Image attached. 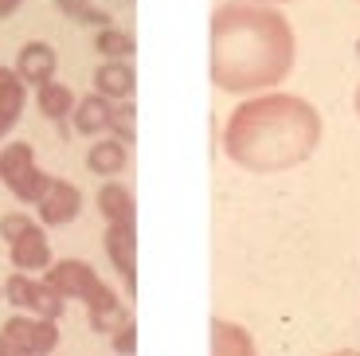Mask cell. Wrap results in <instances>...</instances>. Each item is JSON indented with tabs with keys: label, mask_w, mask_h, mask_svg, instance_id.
<instances>
[{
	"label": "cell",
	"mask_w": 360,
	"mask_h": 356,
	"mask_svg": "<svg viewBox=\"0 0 360 356\" xmlns=\"http://www.w3.org/2000/svg\"><path fill=\"white\" fill-rule=\"evenodd\" d=\"M110 337H114V352H122V356H134L137 352V325H134V321L117 325Z\"/></svg>",
	"instance_id": "cell-22"
},
{
	"label": "cell",
	"mask_w": 360,
	"mask_h": 356,
	"mask_svg": "<svg viewBox=\"0 0 360 356\" xmlns=\"http://www.w3.org/2000/svg\"><path fill=\"white\" fill-rule=\"evenodd\" d=\"M20 4H24V0H0V20H8L12 12H20Z\"/></svg>",
	"instance_id": "cell-24"
},
{
	"label": "cell",
	"mask_w": 360,
	"mask_h": 356,
	"mask_svg": "<svg viewBox=\"0 0 360 356\" xmlns=\"http://www.w3.org/2000/svg\"><path fill=\"white\" fill-rule=\"evenodd\" d=\"M0 337L16 348L36 352V356H51L55 345H59V325H55L51 317H36V313H12V317L4 321Z\"/></svg>",
	"instance_id": "cell-6"
},
{
	"label": "cell",
	"mask_w": 360,
	"mask_h": 356,
	"mask_svg": "<svg viewBox=\"0 0 360 356\" xmlns=\"http://www.w3.org/2000/svg\"><path fill=\"white\" fill-rule=\"evenodd\" d=\"M106 258L129 294H137V223H106Z\"/></svg>",
	"instance_id": "cell-7"
},
{
	"label": "cell",
	"mask_w": 360,
	"mask_h": 356,
	"mask_svg": "<svg viewBox=\"0 0 360 356\" xmlns=\"http://www.w3.org/2000/svg\"><path fill=\"white\" fill-rule=\"evenodd\" d=\"M259 4H290V0H259Z\"/></svg>",
	"instance_id": "cell-27"
},
{
	"label": "cell",
	"mask_w": 360,
	"mask_h": 356,
	"mask_svg": "<svg viewBox=\"0 0 360 356\" xmlns=\"http://www.w3.org/2000/svg\"><path fill=\"white\" fill-rule=\"evenodd\" d=\"M98 212L106 223H137V204H134V192L117 180H106L98 188Z\"/></svg>",
	"instance_id": "cell-14"
},
{
	"label": "cell",
	"mask_w": 360,
	"mask_h": 356,
	"mask_svg": "<svg viewBox=\"0 0 360 356\" xmlns=\"http://www.w3.org/2000/svg\"><path fill=\"white\" fill-rule=\"evenodd\" d=\"M110 114H114V98H106V94H86V98H79L75 102V129L79 134H86V137H94V134H106L110 129Z\"/></svg>",
	"instance_id": "cell-12"
},
{
	"label": "cell",
	"mask_w": 360,
	"mask_h": 356,
	"mask_svg": "<svg viewBox=\"0 0 360 356\" xmlns=\"http://www.w3.org/2000/svg\"><path fill=\"white\" fill-rule=\"evenodd\" d=\"M44 282H51L67 302H82V305H86V310H90V329H94V333H106V337H110L117 325H126V321H129L126 310H122V302H117V294L102 282L98 274H94L90 262H82V258L51 262L47 274H44Z\"/></svg>",
	"instance_id": "cell-3"
},
{
	"label": "cell",
	"mask_w": 360,
	"mask_h": 356,
	"mask_svg": "<svg viewBox=\"0 0 360 356\" xmlns=\"http://www.w3.org/2000/svg\"><path fill=\"white\" fill-rule=\"evenodd\" d=\"M329 356H360L356 348H345V352H329Z\"/></svg>",
	"instance_id": "cell-26"
},
{
	"label": "cell",
	"mask_w": 360,
	"mask_h": 356,
	"mask_svg": "<svg viewBox=\"0 0 360 356\" xmlns=\"http://www.w3.org/2000/svg\"><path fill=\"white\" fill-rule=\"evenodd\" d=\"M356 117H360V87H356Z\"/></svg>",
	"instance_id": "cell-28"
},
{
	"label": "cell",
	"mask_w": 360,
	"mask_h": 356,
	"mask_svg": "<svg viewBox=\"0 0 360 356\" xmlns=\"http://www.w3.org/2000/svg\"><path fill=\"white\" fill-rule=\"evenodd\" d=\"M94 51H98L102 59H129V55L137 51V44H134V36H129V32L102 24L98 32H94Z\"/></svg>",
	"instance_id": "cell-17"
},
{
	"label": "cell",
	"mask_w": 360,
	"mask_h": 356,
	"mask_svg": "<svg viewBox=\"0 0 360 356\" xmlns=\"http://www.w3.org/2000/svg\"><path fill=\"white\" fill-rule=\"evenodd\" d=\"M4 298H8V305H16L20 313H36V317H51V321H59L67 310V298L59 294L51 282H36V278H27L24 270L4 282Z\"/></svg>",
	"instance_id": "cell-5"
},
{
	"label": "cell",
	"mask_w": 360,
	"mask_h": 356,
	"mask_svg": "<svg viewBox=\"0 0 360 356\" xmlns=\"http://www.w3.org/2000/svg\"><path fill=\"white\" fill-rule=\"evenodd\" d=\"M24 102H27V82L16 75V67H0V106L24 114Z\"/></svg>",
	"instance_id": "cell-19"
},
{
	"label": "cell",
	"mask_w": 360,
	"mask_h": 356,
	"mask_svg": "<svg viewBox=\"0 0 360 356\" xmlns=\"http://www.w3.org/2000/svg\"><path fill=\"white\" fill-rule=\"evenodd\" d=\"M321 114L302 94H251L224 125V153L247 172H286L321 145Z\"/></svg>",
	"instance_id": "cell-2"
},
{
	"label": "cell",
	"mask_w": 360,
	"mask_h": 356,
	"mask_svg": "<svg viewBox=\"0 0 360 356\" xmlns=\"http://www.w3.org/2000/svg\"><path fill=\"white\" fill-rule=\"evenodd\" d=\"M0 356H36V352H27V348H16V345H8V341H4V352Z\"/></svg>",
	"instance_id": "cell-25"
},
{
	"label": "cell",
	"mask_w": 360,
	"mask_h": 356,
	"mask_svg": "<svg viewBox=\"0 0 360 356\" xmlns=\"http://www.w3.org/2000/svg\"><path fill=\"white\" fill-rule=\"evenodd\" d=\"M20 122V114L16 110H8V106H0V141H4V137L12 134V125Z\"/></svg>",
	"instance_id": "cell-23"
},
{
	"label": "cell",
	"mask_w": 360,
	"mask_h": 356,
	"mask_svg": "<svg viewBox=\"0 0 360 356\" xmlns=\"http://www.w3.org/2000/svg\"><path fill=\"white\" fill-rule=\"evenodd\" d=\"M39 220L44 227H63V223H75L82 212V192L71 184V180H51V188L39 200Z\"/></svg>",
	"instance_id": "cell-8"
},
{
	"label": "cell",
	"mask_w": 360,
	"mask_h": 356,
	"mask_svg": "<svg viewBox=\"0 0 360 356\" xmlns=\"http://www.w3.org/2000/svg\"><path fill=\"white\" fill-rule=\"evenodd\" d=\"M55 71H59V55H55L51 44H44V39H32V44L20 47V55H16V75H20V79H24L32 90L44 87V82H51Z\"/></svg>",
	"instance_id": "cell-9"
},
{
	"label": "cell",
	"mask_w": 360,
	"mask_h": 356,
	"mask_svg": "<svg viewBox=\"0 0 360 356\" xmlns=\"http://www.w3.org/2000/svg\"><path fill=\"white\" fill-rule=\"evenodd\" d=\"M0 352H4V337H0Z\"/></svg>",
	"instance_id": "cell-29"
},
{
	"label": "cell",
	"mask_w": 360,
	"mask_h": 356,
	"mask_svg": "<svg viewBox=\"0 0 360 356\" xmlns=\"http://www.w3.org/2000/svg\"><path fill=\"white\" fill-rule=\"evenodd\" d=\"M63 4V12L67 16H75V20H86V24H106V12H98L90 0H59Z\"/></svg>",
	"instance_id": "cell-21"
},
{
	"label": "cell",
	"mask_w": 360,
	"mask_h": 356,
	"mask_svg": "<svg viewBox=\"0 0 360 356\" xmlns=\"http://www.w3.org/2000/svg\"><path fill=\"white\" fill-rule=\"evenodd\" d=\"M32 215H24V212H8V215H0V239L4 243H12V239H20V235L32 227Z\"/></svg>",
	"instance_id": "cell-20"
},
{
	"label": "cell",
	"mask_w": 360,
	"mask_h": 356,
	"mask_svg": "<svg viewBox=\"0 0 360 356\" xmlns=\"http://www.w3.org/2000/svg\"><path fill=\"white\" fill-rule=\"evenodd\" d=\"M212 356H255V341L243 325L231 321H212Z\"/></svg>",
	"instance_id": "cell-15"
},
{
	"label": "cell",
	"mask_w": 360,
	"mask_h": 356,
	"mask_svg": "<svg viewBox=\"0 0 360 356\" xmlns=\"http://www.w3.org/2000/svg\"><path fill=\"white\" fill-rule=\"evenodd\" d=\"M55 177L36 165V149L27 141H8L0 149V184L8 188L20 204H39Z\"/></svg>",
	"instance_id": "cell-4"
},
{
	"label": "cell",
	"mask_w": 360,
	"mask_h": 356,
	"mask_svg": "<svg viewBox=\"0 0 360 356\" xmlns=\"http://www.w3.org/2000/svg\"><path fill=\"white\" fill-rule=\"evenodd\" d=\"M94 90H98V94H106V98H114V102L134 98V90H137L134 63H129V59H106V63H98V71H94Z\"/></svg>",
	"instance_id": "cell-11"
},
{
	"label": "cell",
	"mask_w": 360,
	"mask_h": 356,
	"mask_svg": "<svg viewBox=\"0 0 360 356\" xmlns=\"http://www.w3.org/2000/svg\"><path fill=\"white\" fill-rule=\"evenodd\" d=\"M36 106L44 117H51V122H67V117L75 114V90L63 87V82H44V87H36Z\"/></svg>",
	"instance_id": "cell-16"
},
{
	"label": "cell",
	"mask_w": 360,
	"mask_h": 356,
	"mask_svg": "<svg viewBox=\"0 0 360 356\" xmlns=\"http://www.w3.org/2000/svg\"><path fill=\"white\" fill-rule=\"evenodd\" d=\"M8 255H12V267L24 270V274L47 270V267H51V243H47L44 227H39V223H32L20 239L8 243Z\"/></svg>",
	"instance_id": "cell-10"
},
{
	"label": "cell",
	"mask_w": 360,
	"mask_h": 356,
	"mask_svg": "<svg viewBox=\"0 0 360 356\" xmlns=\"http://www.w3.org/2000/svg\"><path fill=\"white\" fill-rule=\"evenodd\" d=\"M129 165V145L117 141V137H102V141L90 145L86 153V169L94 172V177H117V172Z\"/></svg>",
	"instance_id": "cell-13"
},
{
	"label": "cell",
	"mask_w": 360,
	"mask_h": 356,
	"mask_svg": "<svg viewBox=\"0 0 360 356\" xmlns=\"http://www.w3.org/2000/svg\"><path fill=\"white\" fill-rule=\"evenodd\" d=\"M110 137H117V141L134 145L137 141V110H134V98H122L114 102V114H110Z\"/></svg>",
	"instance_id": "cell-18"
},
{
	"label": "cell",
	"mask_w": 360,
	"mask_h": 356,
	"mask_svg": "<svg viewBox=\"0 0 360 356\" xmlns=\"http://www.w3.org/2000/svg\"><path fill=\"white\" fill-rule=\"evenodd\" d=\"M207 32V71L224 94H262L294 71V27L274 4L224 0Z\"/></svg>",
	"instance_id": "cell-1"
}]
</instances>
